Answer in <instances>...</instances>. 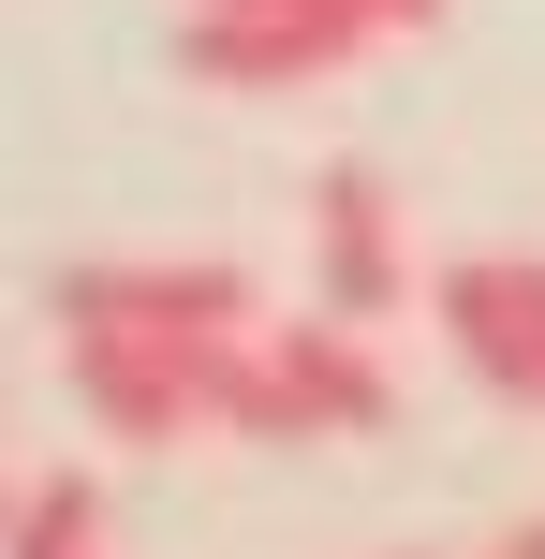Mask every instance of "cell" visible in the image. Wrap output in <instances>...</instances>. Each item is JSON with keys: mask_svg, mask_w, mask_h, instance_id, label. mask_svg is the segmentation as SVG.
Instances as JSON below:
<instances>
[{"mask_svg": "<svg viewBox=\"0 0 545 559\" xmlns=\"http://www.w3.org/2000/svg\"><path fill=\"white\" fill-rule=\"evenodd\" d=\"M59 324H163V338H251L265 324V280L236 251H104V265H59Z\"/></svg>", "mask_w": 545, "mask_h": 559, "instance_id": "obj_3", "label": "cell"}, {"mask_svg": "<svg viewBox=\"0 0 545 559\" xmlns=\"http://www.w3.org/2000/svg\"><path fill=\"white\" fill-rule=\"evenodd\" d=\"M104 545H118L104 472H29V501H15V559H104Z\"/></svg>", "mask_w": 545, "mask_h": 559, "instance_id": "obj_6", "label": "cell"}, {"mask_svg": "<svg viewBox=\"0 0 545 559\" xmlns=\"http://www.w3.org/2000/svg\"><path fill=\"white\" fill-rule=\"evenodd\" d=\"M472 559H545V515H517V531H501V545H472Z\"/></svg>", "mask_w": 545, "mask_h": 559, "instance_id": "obj_7", "label": "cell"}, {"mask_svg": "<svg viewBox=\"0 0 545 559\" xmlns=\"http://www.w3.org/2000/svg\"><path fill=\"white\" fill-rule=\"evenodd\" d=\"M428 309H442V354H458L487 397L545 413V251H458V265H428Z\"/></svg>", "mask_w": 545, "mask_h": 559, "instance_id": "obj_4", "label": "cell"}, {"mask_svg": "<svg viewBox=\"0 0 545 559\" xmlns=\"http://www.w3.org/2000/svg\"><path fill=\"white\" fill-rule=\"evenodd\" d=\"M310 280L340 324H399L413 309V236H399V192L369 163H324L310 177Z\"/></svg>", "mask_w": 545, "mask_h": 559, "instance_id": "obj_5", "label": "cell"}, {"mask_svg": "<svg viewBox=\"0 0 545 559\" xmlns=\"http://www.w3.org/2000/svg\"><path fill=\"white\" fill-rule=\"evenodd\" d=\"M222 354L236 338H163V324H59V368H74L88 427L133 456H177L222 427Z\"/></svg>", "mask_w": 545, "mask_h": 559, "instance_id": "obj_2", "label": "cell"}, {"mask_svg": "<svg viewBox=\"0 0 545 559\" xmlns=\"http://www.w3.org/2000/svg\"><path fill=\"white\" fill-rule=\"evenodd\" d=\"M399 413V368L369 354V324L310 309V324H251L222 354V442H369Z\"/></svg>", "mask_w": 545, "mask_h": 559, "instance_id": "obj_1", "label": "cell"}]
</instances>
